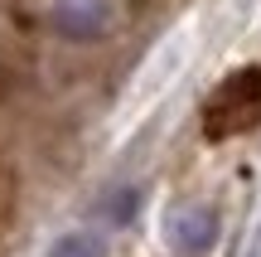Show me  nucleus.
Segmentation results:
<instances>
[{
  "instance_id": "nucleus-1",
  "label": "nucleus",
  "mask_w": 261,
  "mask_h": 257,
  "mask_svg": "<svg viewBox=\"0 0 261 257\" xmlns=\"http://www.w3.org/2000/svg\"><path fill=\"white\" fill-rule=\"evenodd\" d=\"M252 102H261V73H256V68L232 73V78L223 83V92L213 97V107H208L203 131H208V136H232L237 126L252 122Z\"/></svg>"
},
{
  "instance_id": "nucleus-2",
  "label": "nucleus",
  "mask_w": 261,
  "mask_h": 257,
  "mask_svg": "<svg viewBox=\"0 0 261 257\" xmlns=\"http://www.w3.org/2000/svg\"><path fill=\"white\" fill-rule=\"evenodd\" d=\"M213 238H218L213 209H184V214H174V223H169V243H174V252H184V257L208 252Z\"/></svg>"
},
{
  "instance_id": "nucleus-5",
  "label": "nucleus",
  "mask_w": 261,
  "mask_h": 257,
  "mask_svg": "<svg viewBox=\"0 0 261 257\" xmlns=\"http://www.w3.org/2000/svg\"><path fill=\"white\" fill-rule=\"evenodd\" d=\"M136 209H140V190H116L112 219H116V223H130V219H136Z\"/></svg>"
},
{
  "instance_id": "nucleus-3",
  "label": "nucleus",
  "mask_w": 261,
  "mask_h": 257,
  "mask_svg": "<svg viewBox=\"0 0 261 257\" xmlns=\"http://www.w3.org/2000/svg\"><path fill=\"white\" fill-rule=\"evenodd\" d=\"M107 0H58L54 5V29H63L68 39H92L107 25Z\"/></svg>"
},
{
  "instance_id": "nucleus-4",
  "label": "nucleus",
  "mask_w": 261,
  "mask_h": 257,
  "mask_svg": "<svg viewBox=\"0 0 261 257\" xmlns=\"http://www.w3.org/2000/svg\"><path fill=\"white\" fill-rule=\"evenodd\" d=\"M48 257H102V243L92 233H63V238L48 248Z\"/></svg>"
}]
</instances>
